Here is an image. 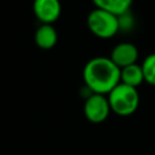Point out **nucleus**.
Instances as JSON below:
<instances>
[{
  "mask_svg": "<svg viewBox=\"0 0 155 155\" xmlns=\"http://www.w3.org/2000/svg\"><path fill=\"white\" fill-rule=\"evenodd\" d=\"M133 0H92L96 8L104 10L115 16H121L130 11Z\"/></svg>",
  "mask_w": 155,
  "mask_h": 155,
  "instance_id": "nucleus-8",
  "label": "nucleus"
},
{
  "mask_svg": "<svg viewBox=\"0 0 155 155\" xmlns=\"http://www.w3.org/2000/svg\"><path fill=\"white\" fill-rule=\"evenodd\" d=\"M33 11L42 24H52L59 18L62 5L59 0H34Z\"/></svg>",
  "mask_w": 155,
  "mask_h": 155,
  "instance_id": "nucleus-5",
  "label": "nucleus"
},
{
  "mask_svg": "<svg viewBox=\"0 0 155 155\" xmlns=\"http://www.w3.org/2000/svg\"><path fill=\"white\" fill-rule=\"evenodd\" d=\"M111 113L107 96L92 93L85 98L84 103V115L92 124L104 122L109 114Z\"/></svg>",
  "mask_w": 155,
  "mask_h": 155,
  "instance_id": "nucleus-4",
  "label": "nucleus"
},
{
  "mask_svg": "<svg viewBox=\"0 0 155 155\" xmlns=\"http://www.w3.org/2000/svg\"><path fill=\"white\" fill-rule=\"evenodd\" d=\"M34 40L36 46L41 50H51L57 44L58 34L52 24H41L35 31Z\"/></svg>",
  "mask_w": 155,
  "mask_h": 155,
  "instance_id": "nucleus-7",
  "label": "nucleus"
},
{
  "mask_svg": "<svg viewBox=\"0 0 155 155\" xmlns=\"http://www.w3.org/2000/svg\"><path fill=\"white\" fill-rule=\"evenodd\" d=\"M110 110L119 116H130L138 109V90L125 84H117L107 94Z\"/></svg>",
  "mask_w": 155,
  "mask_h": 155,
  "instance_id": "nucleus-2",
  "label": "nucleus"
},
{
  "mask_svg": "<svg viewBox=\"0 0 155 155\" xmlns=\"http://www.w3.org/2000/svg\"><path fill=\"white\" fill-rule=\"evenodd\" d=\"M143 70L144 81L151 86H155V53L148 54L140 64Z\"/></svg>",
  "mask_w": 155,
  "mask_h": 155,
  "instance_id": "nucleus-10",
  "label": "nucleus"
},
{
  "mask_svg": "<svg viewBox=\"0 0 155 155\" xmlns=\"http://www.w3.org/2000/svg\"><path fill=\"white\" fill-rule=\"evenodd\" d=\"M82 80L92 93L107 96L120 84V68L109 57H93L84 65Z\"/></svg>",
  "mask_w": 155,
  "mask_h": 155,
  "instance_id": "nucleus-1",
  "label": "nucleus"
},
{
  "mask_svg": "<svg viewBox=\"0 0 155 155\" xmlns=\"http://www.w3.org/2000/svg\"><path fill=\"white\" fill-rule=\"evenodd\" d=\"M139 52L138 48L132 42H119L117 45H115L110 52L109 58L120 68H125L128 67L131 64L137 63Z\"/></svg>",
  "mask_w": 155,
  "mask_h": 155,
  "instance_id": "nucleus-6",
  "label": "nucleus"
},
{
  "mask_svg": "<svg viewBox=\"0 0 155 155\" xmlns=\"http://www.w3.org/2000/svg\"><path fill=\"white\" fill-rule=\"evenodd\" d=\"M120 82L137 88L142 82H144L142 67L134 63L120 69Z\"/></svg>",
  "mask_w": 155,
  "mask_h": 155,
  "instance_id": "nucleus-9",
  "label": "nucleus"
},
{
  "mask_svg": "<svg viewBox=\"0 0 155 155\" xmlns=\"http://www.w3.org/2000/svg\"><path fill=\"white\" fill-rule=\"evenodd\" d=\"M86 24L88 30L99 39H110L120 30L117 16L99 8H94L87 15Z\"/></svg>",
  "mask_w": 155,
  "mask_h": 155,
  "instance_id": "nucleus-3",
  "label": "nucleus"
}]
</instances>
